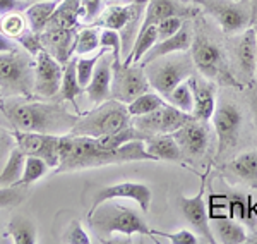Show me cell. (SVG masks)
Segmentation results:
<instances>
[{
  "label": "cell",
  "mask_w": 257,
  "mask_h": 244,
  "mask_svg": "<svg viewBox=\"0 0 257 244\" xmlns=\"http://www.w3.org/2000/svg\"><path fill=\"white\" fill-rule=\"evenodd\" d=\"M60 162L55 169L57 174L76 172L84 169L103 167V165L127 164V162H156L155 156L148 153L144 139H136L120 148H103L99 146L96 138L89 136H60Z\"/></svg>",
  "instance_id": "obj_1"
},
{
  "label": "cell",
  "mask_w": 257,
  "mask_h": 244,
  "mask_svg": "<svg viewBox=\"0 0 257 244\" xmlns=\"http://www.w3.org/2000/svg\"><path fill=\"white\" fill-rule=\"evenodd\" d=\"M0 110L14 129L47 132V134H69L79 114L72 115L62 103L43 102H9L0 103Z\"/></svg>",
  "instance_id": "obj_2"
},
{
  "label": "cell",
  "mask_w": 257,
  "mask_h": 244,
  "mask_svg": "<svg viewBox=\"0 0 257 244\" xmlns=\"http://www.w3.org/2000/svg\"><path fill=\"white\" fill-rule=\"evenodd\" d=\"M120 200L103 201L94 212L88 213V225L99 241H108L113 234L123 235H148L153 237L146 220L141 217L138 210L118 203Z\"/></svg>",
  "instance_id": "obj_3"
},
{
  "label": "cell",
  "mask_w": 257,
  "mask_h": 244,
  "mask_svg": "<svg viewBox=\"0 0 257 244\" xmlns=\"http://www.w3.org/2000/svg\"><path fill=\"white\" fill-rule=\"evenodd\" d=\"M131 124L132 115L128 114L125 103L115 100V98H110V100L96 105L89 112L79 114V119L74 124L70 134L99 138V136L125 129Z\"/></svg>",
  "instance_id": "obj_4"
},
{
  "label": "cell",
  "mask_w": 257,
  "mask_h": 244,
  "mask_svg": "<svg viewBox=\"0 0 257 244\" xmlns=\"http://www.w3.org/2000/svg\"><path fill=\"white\" fill-rule=\"evenodd\" d=\"M36 59L26 50L14 48L0 53V93L7 98L35 93Z\"/></svg>",
  "instance_id": "obj_5"
},
{
  "label": "cell",
  "mask_w": 257,
  "mask_h": 244,
  "mask_svg": "<svg viewBox=\"0 0 257 244\" xmlns=\"http://www.w3.org/2000/svg\"><path fill=\"white\" fill-rule=\"evenodd\" d=\"M143 67L151 88L156 93H160L163 98L172 90H175L180 83L189 79L194 74V71H196V65H194L192 57H190V52L172 53V55L149 62V64L143 65Z\"/></svg>",
  "instance_id": "obj_6"
},
{
  "label": "cell",
  "mask_w": 257,
  "mask_h": 244,
  "mask_svg": "<svg viewBox=\"0 0 257 244\" xmlns=\"http://www.w3.org/2000/svg\"><path fill=\"white\" fill-rule=\"evenodd\" d=\"M189 52L196 69L204 77H208L213 83H219V85L238 86L233 74L228 71L225 53L219 48V45L214 43L213 40H209L208 36H194L192 47H190Z\"/></svg>",
  "instance_id": "obj_7"
},
{
  "label": "cell",
  "mask_w": 257,
  "mask_h": 244,
  "mask_svg": "<svg viewBox=\"0 0 257 244\" xmlns=\"http://www.w3.org/2000/svg\"><path fill=\"white\" fill-rule=\"evenodd\" d=\"M211 18L218 21L226 35L245 31L252 21V6L248 0H196Z\"/></svg>",
  "instance_id": "obj_8"
},
{
  "label": "cell",
  "mask_w": 257,
  "mask_h": 244,
  "mask_svg": "<svg viewBox=\"0 0 257 244\" xmlns=\"http://www.w3.org/2000/svg\"><path fill=\"white\" fill-rule=\"evenodd\" d=\"M151 85L141 64L125 65L123 62H113V77H111V98L128 105L139 95L149 92Z\"/></svg>",
  "instance_id": "obj_9"
},
{
  "label": "cell",
  "mask_w": 257,
  "mask_h": 244,
  "mask_svg": "<svg viewBox=\"0 0 257 244\" xmlns=\"http://www.w3.org/2000/svg\"><path fill=\"white\" fill-rule=\"evenodd\" d=\"M16 144L26 155L40 156L47 162L50 167H59L60 162V136L59 134H47V132H33V131H12Z\"/></svg>",
  "instance_id": "obj_10"
},
{
  "label": "cell",
  "mask_w": 257,
  "mask_h": 244,
  "mask_svg": "<svg viewBox=\"0 0 257 244\" xmlns=\"http://www.w3.org/2000/svg\"><path fill=\"white\" fill-rule=\"evenodd\" d=\"M213 126L218 136V155L231 150L237 144L240 129H242V110L231 102H221L216 105L213 115Z\"/></svg>",
  "instance_id": "obj_11"
},
{
  "label": "cell",
  "mask_w": 257,
  "mask_h": 244,
  "mask_svg": "<svg viewBox=\"0 0 257 244\" xmlns=\"http://www.w3.org/2000/svg\"><path fill=\"white\" fill-rule=\"evenodd\" d=\"M108 200H131L136 201L139 205V208L143 210L144 213L149 212L151 208V200H153V191L148 184L143 183H132V181H123V183H117L106 186V188L99 189V191L94 194L93 205H91L89 212H94L103 201Z\"/></svg>",
  "instance_id": "obj_12"
},
{
  "label": "cell",
  "mask_w": 257,
  "mask_h": 244,
  "mask_svg": "<svg viewBox=\"0 0 257 244\" xmlns=\"http://www.w3.org/2000/svg\"><path fill=\"white\" fill-rule=\"evenodd\" d=\"M35 59V95L41 98H52L59 95L64 65L45 50H40Z\"/></svg>",
  "instance_id": "obj_13"
},
{
  "label": "cell",
  "mask_w": 257,
  "mask_h": 244,
  "mask_svg": "<svg viewBox=\"0 0 257 244\" xmlns=\"http://www.w3.org/2000/svg\"><path fill=\"white\" fill-rule=\"evenodd\" d=\"M204 193H206V186L204 183L201 184V189L196 196L192 198H185L180 196L178 203H180V210L184 213V217L189 220V224L197 230V234L204 239L206 242L214 244L216 242V237L213 234V229H211V218H209V212H208V205H206L204 200Z\"/></svg>",
  "instance_id": "obj_14"
},
{
  "label": "cell",
  "mask_w": 257,
  "mask_h": 244,
  "mask_svg": "<svg viewBox=\"0 0 257 244\" xmlns=\"http://www.w3.org/2000/svg\"><path fill=\"white\" fill-rule=\"evenodd\" d=\"M173 138L177 139L178 146H180L184 155L190 156V158H199L208 150L209 131L204 121H199V119L192 117L180 129L173 132Z\"/></svg>",
  "instance_id": "obj_15"
},
{
  "label": "cell",
  "mask_w": 257,
  "mask_h": 244,
  "mask_svg": "<svg viewBox=\"0 0 257 244\" xmlns=\"http://www.w3.org/2000/svg\"><path fill=\"white\" fill-rule=\"evenodd\" d=\"M111 77H113V53L105 48L96 62L89 85L84 88L93 105H99L111 98Z\"/></svg>",
  "instance_id": "obj_16"
},
{
  "label": "cell",
  "mask_w": 257,
  "mask_h": 244,
  "mask_svg": "<svg viewBox=\"0 0 257 244\" xmlns=\"http://www.w3.org/2000/svg\"><path fill=\"white\" fill-rule=\"evenodd\" d=\"M41 47L48 52L62 65L74 57V40L76 30H65V28H45L40 33Z\"/></svg>",
  "instance_id": "obj_17"
},
{
  "label": "cell",
  "mask_w": 257,
  "mask_h": 244,
  "mask_svg": "<svg viewBox=\"0 0 257 244\" xmlns=\"http://www.w3.org/2000/svg\"><path fill=\"white\" fill-rule=\"evenodd\" d=\"M190 88L194 92V112L192 117L209 122L216 110V86L213 81H204L197 76L189 77Z\"/></svg>",
  "instance_id": "obj_18"
},
{
  "label": "cell",
  "mask_w": 257,
  "mask_h": 244,
  "mask_svg": "<svg viewBox=\"0 0 257 244\" xmlns=\"http://www.w3.org/2000/svg\"><path fill=\"white\" fill-rule=\"evenodd\" d=\"M192 41H194V35L192 30L187 23H184V26L180 28V31L177 35L170 36V38L160 40L155 43V47L149 50L146 55L143 57V60L139 62L141 65H146L149 62L161 59V57H167L172 55V53H178V52H189L190 47H192Z\"/></svg>",
  "instance_id": "obj_19"
},
{
  "label": "cell",
  "mask_w": 257,
  "mask_h": 244,
  "mask_svg": "<svg viewBox=\"0 0 257 244\" xmlns=\"http://www.w3.org/2000/svg\"><path fill=\"white\" fill-rule=\"evenodd\" d=\"M235 59H237L238 71L252 79L255 76L257 65V31L255 28L248 26L245 31H242L240 38L235 45Z\"/></svg>",
  "instance_id": "obj_20"
},
{
  "label": "cell",
  "mask_w": 257,
  "mask_h": 244,
  "mask_svg": "<svg viewBox=\"0 0 257 244\" xmlns=\"http://www.w3.org/2000/svg\"><path fill=\"white\" fill-rule=\"evenodd\" d=\"M144 146H146L148 153L155 156L156 162L160 160H168V162H180L182 160V150L178 146L177 139L173 134H155L148 136L144 139Z\"/></svg>",
  "instance_id": "obj_21"
},
{
  "label": "cell",
  "mask_w": 257,
  "mask_h": 244,
  "mask_svg": "<svg viewBox=\"0 0 257 244\" xmlns=\"http://www.w3.org/2000/svg\"><path fill=\"white\" fill-rule=\"evenodd\" d=\"M81 21V0H62L53 12L47 28L76 30Z\"/></svg>",
  "instance_id": "obj_22"
},
{
  "label": "cell",
  "mask_w": 257,
  "mask_h": 244,
  "mask_svg": "<svg viewBox=\"0 0 257 244\" xmlns=\"http://www.w3.org/2000/svg\"><path fill=\"white\" fill-rule=\"evenodd\" d=\"M213 229L214 237L223 244H243L247 242V230L242 224H238V220L230 217L218 218L214 222Z\"/></svg>",
  "instance_id": "obj_23"
},
{
  "label": "cell",
  "mask_w": 257,
  "mask_h": 244,
  "mask_svg": "<svg viewBox=\"0 0 257 244\" xmlns=\"http://www.w3.org/2000/svg\"><path fill=\"white\" fill-rule=\"evenodd\" d=\"M57 6H59V2H48V0H35L30 6H26L24 14H26V18H28L31 31H35V33L45 31V28L48 26Z\"/></svg>",
  "instance_id": "obj_24"
},
{
  "label": "cell",
  "mask_w": 257,
  "mask_h": 244,
  "mask_svg": "<svg viewBox=\"0 0 257 244\" xmlns=\"http://www.w3.org/2000/svg\"><path fill=\"white\" fill-rule=\"evenodd\" d=\"M228 171L237 179L248 184L257 183V151H243L230 160Z\"/></svg>",
  "instance_id": "obj_25"
},
{
  "label": "cell",
  "mask_w": 257,
  "mask_h": 244,
  "mask_svg": "<svg viewBox=\"0 0 257 244\" xmlns=\"http://www.w3.org/2000/svg\"><path fill=\"white\" fill-rule=\"evenodd\" d=\"M24 164H26V153L16 144L14 150L11 151L9 158H7L6 165L0 171V188L19 184L24 172Z\"/></svg>",
  "instance_id": "obj_26"
},
{
  "label": "cell",
  "mask_w": 257,
  "mask_h": 244,
  "mask_svg": "<svg viewBox=\"0 0 257 244\" xmlns=\"http://www.w3.org/2000/svg\"><path fill=\"white\" fill-rule=\"evenodd\" d=\"M168 16H180L178 6L173 0H149L146 9H144L139 30H144L148 26H156L160 21H163Z\"/></svg>",
  "instance_id": "obj_27"
},
{
  "label": "cell",
  "mask_w": 257,
  "mask_h": 244,
  "mask_svg": "<svg viewBox=\"0 0 257 244\" xmlns=\"http://www.w3.org/2000/svg\"><path fill=\"white\" fill-rule=\"evenodd\" d=\"M82 86L77 79V69H76V55L72 57L69 62L64 64V74H62V86H60V100L62 102H70L74 103V107L77 109L76 98L82 93Z\"/></svg>",
  "instance_id": "obj_28"
},
{
  "label": "cell",
  "mask_w": 257,
  "mask_h": 244,
  "mask_svg": "<svg viewBox=\"0 0 257 244\" xmlns=\"http://www.w3.org/2000/svg\"><path fill=\"white\" fill-rule=\"evenodd\" d=\"M30 23L24 14V11H14L6 16H0V31L11 40L18 41L21 36L30 31Z\"/></svg>",
  "instance_id": "obj_29"
},
{
  "label": "cell",
  "mask_w": 257,
  "mask_h": 244,
  "mask_svg": "<svg viewBox=\"0 0 257 244\" xmlns=\"http://www.w3.org/2000/svg\"><path fill=\"white\" fill-rule=\"evenodd\" d=\"M99 30L98 26L82 28L81 31L76 33V40H74V55H88V53L98 52L101 48L99 43Z\"/></svg>",
  "instance_id": "obj_30"
},
{
  "label": "cell",
  "mask_w": 257,
  "mask_h": 244,
  "mask_svg": "<svg viewBox=\"0 0 257 244\" xmlns=\"http://www.w3.org/2000/svg\"><path fill=\"white\" fill-rule=\"evenodd\" d=\"M165 103H167V100H165L160 93L146 92V93L139 95L138 98H134V100L127 105V109L132 117H138V115H146L149 112H155V110L161 109Z\"/></svg>",
  "instance_id": "obj_31"
},
{
  "label": "cell",
  "mask_w": 257,
  "mask_h": 244,
  "mask_svg": "<svg viewBox=\"0 0 257 244\" xmlns=\"http://www.w3.org/2000/svg\"><path fill=\"white\" fill-rule=\"evenodd\" d=\"M7 232L16 244H36V229L31 220L24 217H14L7 224Z\"/></svg>",
  "instance_id": "obj_32"
},
{
  "label": "cell",
  "mask_w": 257,
  "mask_h": 244,
  "mask_svg": "<svg viewBox=\"0 0 257 244\" xmlns=\"http://www.w3.org/2000/svg\"><path fill=\"white\" fill-rule=\"evenodd\" d=\"M165 100H167L170 105L175 107V109L192 115V112H194V92H192V88H190L189 79H185L184 83H180L175 90H172V92L165 97Z\"/></svg>",
  "instance_id": "obj_33"
},
{
  "label": "cell",
  "mask_w": 257,
  "mask_h": 244,
  "mask_svg": "<svg viewBox=\"0 0 257 244\" xmlns=\"http://www.w3.org/2000/svg\"><path fill=\"white\" fill-rule=\"evenodd\" d=\"M136 139H146V136L131 124L125 129L111 132V134L99 136V138H96V141L99 146H103V148H120L131 141H136Z\"/></svg>",
  "instance_id": "obj_34"
},
{
  "label": "cell",
  "mask_w": 257,
  "mask_h": 244,
  "mask_svg": "<svg viewBox=\"0 0 257 244\" xmlns=\"http://www.w3.org/2000/svg\"><path fill=\"white\" fill-rule=\"evenodd\" d=\"M50 165L45 162L40 156H33V155H26V164H24V172L23 177H21L19 184L21 186H30L36 181H40L45 174L48 172Z\"/></svg>",
  "instance_id": "obj_35"
},
{
  "label": "cell",
  "mask_w": 257,
  "mask_h": 244,
  "mask_svg": "<svg viewBox=\"0 0 257 244\" xmlns=\"http://www.w3.org/2000/svg\"><path fill=\"white\" fill-rule=\"evenodd\" d=\"M105 48H99V50L91 57H84V55H79L76 57V69H77V79H79V85L82 88L89 85L91 77H93V72H94V67H96V62L99 59V55L103 53Z\"/></svg>",
  "instance_id": "obj_36"
},
{
  "label": "cell",
  "mask_w": 257,
  "mask_h": 244,
  "mask_svg": "<svg viewBox=\"0 0 257 244\" xmlns=\"http://www.w3.org/2000/svg\"><path fill=\"white\" fill-rule=\"evenodd\" d=\"M99 43H101L103 48H108V50L113 53L115 64L123 62V59H122L123 57L122 55V36H120L118 31L103 28L101 33H99Z\"/></svg>",
  "instance_id": "obj_37"
},
{
  "label": "cell",
  "mask_w": 257,
  "mask_h": 244,
  "mask_svg": "<svg viewBox=\"0 0 257 244\" xmlns=\"http://www.w3.org/2000/svg\"><path fill=\"white\" fill-rule=\"evenodd\" d=\"M24 188L26 186H7V188H0V208H9V206L19 205L24 200Z\"/></svg>",
  "instance_id": "obj_38"
},
{
  "label": "cell",
  "mask_w": 257,
  "mask_h": 244,
  "mask_svg": "<svg viewBox=\"0 0 257 244\" xmlns=\"http://www.w3.org/2000/svg\"><path fill=\"white\" fill-rule=\"evenodd\" d=\"M184 23L185 21L182 19L180 16H168V18H165L163 21H160V23L156 24V28H158V41L177 35V33L180 31V28L184 26Z\"/></svg>",
  "instance_id": "obj_39"
},
{
  "label": "cell",
  "mask_w": 257,
  "mask_h": 244,
  "mask_svg": "<svg viewBox=\"0 0 257 244\" xmlns=\"http://www.w3.org/2000/svg\"><path fill=\"white\" fill-rule=\"evenodd\" d=\"M62 242H67V244H89L91 237L89 234L82 229V225L77 220H72L70 225L67 227V230L64 232V239Z\"/></svg>",
  "instance_id": "obj_40"
},
{
  "label": "cell",
  "mask_w": 257,
  "mask_h": 244,
  "mask_svg": "<svg viewBox=\"0 0 257 244\" xmlns=\"http://www.w3.org/2000/svg\"><path fill=\"white\" fill-rule=\"evenodd\" d=\"M155 235H161V237L168 239L170 242L173 244H197L201 242L197 239V235L192 232V230H187V229H182V230H177V232H161V230H153Z\"/></svg>",
  "instance_id": "obj_41"
},
{
  "label": "cell",
  "mask_w": 257,
  "mask_h": 244,
  "mask_svg": "<svg viewBox=\"0 0 257 244\" xmlns=\"http://www.w3.org/2000/svg\"><path fill=\"white\" fill-rule=\"evenodd\" d=\"M105 0H81V21L94 23L96 18L101 14Z\"/></svg>",
  "instance_id": "obj_42"
},
{
  "label": "cell",
  "mask_w": 257,
  "mask_h": 244,
  "mask_svg": "<svg viewBox=\"0 0 257 244\" xmlns=\"http://www.w3.org/2000/svg\"><path fill=\"white\" fill-rule=\"evenodd\" d=\"M16 43L19 45L23 50H26L30 55L36 57L38 55L40 50H43V47H41V40H40V33H35V31H28L26 35H23L21 38L16 41Z\"/></svg>",
  "instance_id": "obj_43"
},
{
  "label": "cell",
  "mask_w": 257,
  "mask_h": 244,
  "mask_svg": "<svg viewBox=\"0 0 257 244\" xmlns=\"http://www.w3.org/2000/svg\"><path fill=\"white\" fill-rule=\"evenodd\" d=\"M248 213V205L245 203V200L238 196L228 198V217L235 218V220H243Z\"/></svg>",
  "instance_id": "obj_44"
},
{
  "label": "cell",
  "mask_w": 257,
  "mask_h": 244,
  "mask_svg": "<svg viewBox=\"0 0 257 244\" xmlns=\"http://www.w3.org/2000/svg\"><path fill=\"white\" fill-rule=\"evenodd\" d=\"M14 146H16L14 134L0 129V171H2V167L6 165L7 158H9V155H11V151L14 150Z\"/></svg>",
  "instance_id": "obj_45"
},
{
  "label": "cell",
  "mask_w": 257,
  "mask_h": 244,
  "mask_svg": "<svg viewBox=\"0 0 257 244\" xmlns=\"http://www.w3.org/2000/svg\"><path fill=\"white\" fill-rule=\"evenodd\" d=\"M24 9H26V2L24 0H0V16Z\"/></svg>",
  "instance_id": "obj_46"
},
{
  "label": "cell",
  "mask_w": 257,
  "mask_h": 244,
  "mask_svg": "<svg viewBox=\"0 0 257 244\" xmlns=\"http://www.w3.org/2000/svg\"><path fill=\"white\" fill-rule=\"evenodd\" d=\"M18 48V45L14 43V40H11L9 36H6L2 31H0V53L2 52H11Z\"/></svg>",
  "instance_id": "obj_47"
},
{
  "label": "cell",
  "mask_w": 257,
  "mask_h": 244,
  "mask_svg": "<svg viewBox=\"0 0 257 244\" xmlns=\"http://www.w3.org/2000/svg\"><path fill=\"white\" fill-rule=\"evenodd\" d=\"M110 4H134L139 2V0H108Z\"/></svg>",
  "instance_id": "obj_48"
},
{
  "label": "cell",
  "mask_w": 257,
  "mask_h": 244,
  "mask_svg": "<svg viewBox=\"0 0 257 244\" xmlns=\"http://www.w3.org/2000/svg\"><path fill=\"white\" fill-rule=\"evenodd\" d=\"M252 110H254V122H255V129H257V98L252 103Z\"/></svg>",
  "instance_id": "obj_49"
},
{
  "label": "cell",
  "mask_w": 257,
  "mask_h": 244,
  "mask_svg": "<svg viewBox=\"0 0 257 244\" xmlns=\"http://www.w3.org/2000/svg\"><path fill=\"white\" fill-rule=\"evenodd\" d=\"M35 2V0H33ZM48 2H62V0H48Z\"/></svg>",
  "instance_id": "obj_50"
},
{
  "label": "cell",
  "mask_w": 257,
  "mask_h": 244,
  "mask_svg": "<svg viewBox=\"0 0 257 244\" xmlns=\"http://www.w3.org/2000/svg\"><path fill=\"white\" fill-rule=\"evenodd\" d=\"M255 31H257V26H255ZM255 79H257V65H255Z\"/></svg>",
  "instance_id": "obj_51"
},
{
  "label": "cell",
  "mask_w": 257,
  "mask_h": 244,
  "mask_svg": "<svg viewBox=\"0 0 257 244\" xmlns=\"http://www.w3.org/2000/svg\"><path fill=\"white\" fill-rule=\"evenodd\" d=\"M24 2H33V0H24Z\"/></svg>",
  "instance_id": "obj_52"
},
{
  "label": "cell",
  "mask_w": 257,
  "mask_h": 244,
  "mask_svg": "<svg viewBox=\"0 0 257 244\" xmlns=\"http://www.w3.org/2000/svg\"><path fill=\"white\" fill-rule=\"evenodd\" d=\"M105 2H108V0H105Z\"/></svg>",
  "instance_id": "obj_53"
}]
</instances>
